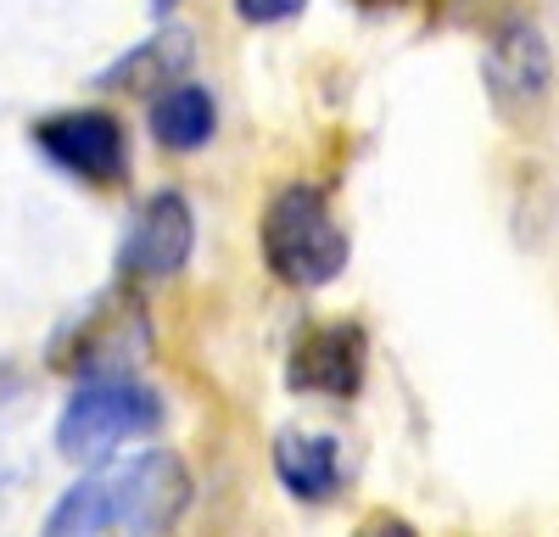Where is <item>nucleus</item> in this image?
<instances>
[{
  "label": "nucleus",
  "instance_id": "obj_15",
  "mask_svg": "<svg viewBox=\"0 0 559 537\" xmlns=\"http://www.w3.org/2000/svg\"><path fill=\"white\" fill-rule=\"evenodd\" d=\"M7 499H12V476H7V465H0V510H7Z\"/></svg>",
  "mask_w": 559,
  "mask_h": 537
},
{
  "label": "nucleus",
  "instance_id": "obj_2",
  "mask_svg": "<svg viewBox=\"0 0 559 537\" xmlns=\"http://www.w3.org/2000/svg\"><path fill=\"white\" fill-rule=\"evenodd\" d=\"M263 263L286 286H331L347 268V230L336 224L319 186H280L258 224Z\"/></svg>",
  "mask_w": 559,
  "mask_h": 537
},
{
  "label": "nucleus",
  "instance_id": "obj_3",
  "mask_svg": "<svg viewBox=\"0 0 559 537\" xmlns=\"http://www.w3.org/2000/svg\"><path fill=\"white\" fill-rule=\"evenodd\" d=\"M163 426V397L134 375H96L84 381L57 415V448L73 465H102L118 448L152 437Z\"/></svg>",
  "mask_w": 559,
  "mask_h": 537
},
{
  "label": "nucleus",
  "instance_id": "obj_10",
  "mask_svg": "<svg viewBox=\"0 0 559 537\" xmlns=\"http://www.w3.org/2000/svg\"><path fill=\"white\" fill-rule=\"evenodd\" d=\"M269 460H274V476H280V487H286L292 499H302V504L336 499V487H342V448H336V437L292 426V431L274 437Z\"/></svg>",
  "mask_w": 559,
  "mask_h": 537
},
{
  "label": "nucleus",
  "instance_id": "obj_11",
  "mask_svg": "<svg viewBox=\"0 0 559 537\" xmlns=\"http://www.w3.org/2000/svg\"><path fill=\"white\" fill-rule=\"evenodd\" d=\"M213 123H218V107L197 84H168V90L152 96V134H157V146H168V152L207 146Z\"/></svg>",
  "mask_w": 559,
  "mask_h": 537
},
{
  "label": "nucleus",
  "instance_id": "obj_4",
  "mask_svg": "<svg viewBox=\"0 0 559 537\" xmlns=\"http://www.w3.org/2000/svg\"><path fill=\"white\" fill-rule=\"evenodd\" d=\"M152 336H146V308H140L134 291H102L84 313L62 325L57 347H51V365L68 370V375H129L140 358H146Z\"/></svg>",
  "mask_w": 559,
  "mask_h": 537
},
{
  "label": "nucleus",
  "instance_id": "obj_12",
  "mask_svg": "<svg viewBox=\"0 0 559 537\" xmlns=\"http://www.w3.org/2000/svg\"><path fill=\"white\" fill-rule=\"evenodd\" d=\"M302 7H308V0H236V12L247 23H292Z\"/></svg>",
  "mask_w": 559,
  "mask_h": 537
},
{
  "label": "nucleus",
  "instance_id": "obj_1",
  "mask_svg": "<svg viewBox=\"0 0 559 537\" xmlns=\"http://www.w3.org/2000/svg\"><path fill=\"white\" fill-rule=\"evenodd\" d=\"M191 499V465L174 448H140L129 460H102L90 476H79L51 504L39 537H168Z\"/></svg>",
  "mask_w": 559,
  "mask_h": 537
},
{
  "label": "nucleus",
  "instance_id": "obj_9",
  "mask_svg": "<svg viewBox=\"0 0 559 537\" xmlns=\"http://www.w3.org/2000/svg\"><path fill=\"white\" fill-rule=\"evenodd\" d=\"M191 57H197L191 28L168 23V28H157L152 39H140L134 51H123L112 68H102L96 84H102V90H123V96H146V102H152L157 90H168V84H179L185 73H191Z\"/></svg>",
  "mask_w": 559,
  "mask_h": 537
},
{
  "label": "nucleus",
  "instance_id": "obj_13",
  "mask_svg": "<svg viewBox=\"0 0 559 537\" xmlns=\"http://www.w3.org/2000/svg\"><path fill=\"white\" fill-rule=\"evenodd\" d=\"M353 537H419V532H414V521H403L392 510H376V515H364L353 526Z\"/></svg>",
  "mask_w": 559,
  "mask_h": 537
},
{
  "label": "nucleus",
  "instance_id": "obj_16",
  "mask_svg": "<svg viewBox=\"0 0 559 537\" xmlns=\"http://www.w3.org/2000/svg\"><path fill=\"white\" fill-rule=\"evenodd\" d=\"M174 7H179V0H152V12H157V17H168Z\"/></svg>",
  "mask_w": 559,
  "mask_h": 537
},
{
  "label": "nucleus",
  "instance_id": "obj_6",
  "mask_svg": "<svg viewBox=\"0 0 559 537\" xmlns=\"http://www.w3.org/2000/svg\"><path fill=\"white\" fill-rule=\"evenodd\" d=\"M34 146L84 186H118L129 174V134L102 107H62L34 123Z\"/></svg>",
  "mask_w": 559,
  "mask_h": 537
},
{
  "label": "nucleus",
  "instance_id": "obj_5",
  "mask_svg": "<svg viewBox=\"0 0 559 537\" xmlns=\"http://www.w3.org/2000/svg\"><path fill=\"white\" fill-rule=\"evenodd\" d=\"M481 84L503 123H532L554 96V51L532 17H503L487 39Z\"/></svg>",
  "mask_w": 559,
  "mask_h": 537
},
{
  "label": "nucleus",
  "instance_id": "obj_8",
  "mask_svg": "<svg viewBox=\"0 0 559 537\" xmlns=\"http://www.w3.org/2000/svg\"><path fill=\"white\" fill-rule=\"evenodd\" d=\"M197 247V213L179 191H157L146 207L134 213L129 236L118 247V275L123 281H168L191 263Z\"/></svg>",
  "mask_w": 559,
  "mask_h": 537
},
{
  "label": "nucleus",
  "instance_id": "obj_7",
  "mask_svg": "<svg viewBox=\"0 0 559 537\" xmlns=\"http://www.w3.org/2000/svg\"><path fill=\"white\" fill-rule=\"evenodd\" d=\"M369 370V336L353 320H319L292 342L286 386L313 397H358Z\"/></svg>",
  "mask_w": 559,
  "mask_h": 537
},
{
  "label": "nucleus",
  "instance_id": "obj_14",
  "mask_svg": "<svg viewBox=\"0 0 559 537\" xmlns=\"http://www.w3.org/2000/svg\"><path fill=\"white\" fill-rule=\"evenodd\" d=\"M353 7H364V12H392V7H403V0H353Z\"/></svg>",
  "mask_w": 559,
  "mask_h": 537
}]
</instances>
